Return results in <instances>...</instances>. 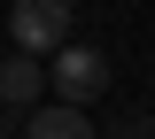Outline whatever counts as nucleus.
I'll return each instance as SVG.
<instances>
[{
	"instance_id": "nucleus-5",
	"label": "nucleus",
	"mask_w": 155,
	"mask_h": 139,
	"mask_svg": "<svg viewBox=\"0 0 155 139\" xmlns=\"http://www.w3.org/2000/svg\"><path fill=\"white\" fill-rule=\"evenodd\" d=\"M109 139H155V124H124V131H109Z\"/></svg>"
},
{
	"instance_id": "nucleus-2",
	"label": "nucleus",
	"mask_w": 155,
	"mask_h": 139,
	"mask_svg": "<svg viewBox=\"0 0 155 139\" xmlns=\"http://www.w3.org/2000/svg\"><path fill=\"white\" fill-rule=\"evenodd\" d=\"M54 93L70 100V108L101 100V93H109V54H101V46H85V39H70V46L54 54Z\"/></svg>"
},
{
	"instance_id": "nucleus-6",
	"label": "nucleus",
	"mask_w": 155,
	"mask_h": 139,
	"mask_svg": "<svg viewBox=\"0 0 155 139\" xmlns=\"http://www.w3.org/2000/svg\"><path fill=\"white\" fill-rule=\"evenodd\" d=\"M0 139H8V131H0Z\"/></svg>"
},
{
	"instance_id": "nucleus-4",
	"label": "nucleus",
	"mask_w": 155,
	"mask_h": 139,
	"mask_svg": "<svg viewBox=\"0 0 155 139\" xmlns=\"http://www.w3.org/2000/svg\"><path fill=\"white\" fill-rule=\"evenodd\" d=\"M39 85H47V77H39L31 54H8V62H0V100H39Z\"/></svg>"
},
{
	"instance_id": "nucleus-3",
	"label": "nucleus",
	"mask_w": 155,
	"mask_h": 139,
	"mask_svg": "<svg viewBox=\"0 0 155 139\" xmlns=\"http://www.w3.org/2000/svg\"><path fill=\"white\" fill-rule=\"evenodd\" d=\"M23 139H93V124H85V108H70V100H47V108H31Z\"/></svg>"
},
{
	"instance_id": "nucleus-1",
	"label": "nucleus",
	"mask_w": 155,
	"mask_h": 139,
	"mask_svg": "<svg viewBox=\"0 0 155 139\" xmlns=\"http://www.w3.org/2000/svg\"><path fill=\"white\" fill-rule=\"evenodd\" d=\"M16 54H62L70 46V0H8Z\"/></svg>"
}]
</instances>
